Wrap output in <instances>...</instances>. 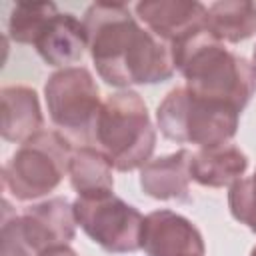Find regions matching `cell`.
Returning a JSON list of instances; mask_svg holds the SVG:
<instances>
[{
	"instance_id": "cell-18",
	"label": "cell",
	"mask_w": 256,
	"mask_h": 256,
	"mask_svg": "<svg viewBox=\"0 0 256 256\" xmlns=\"http://www.w3.org/2000/svg\"><path fill=\"white\" fill-rule=\"evenodd\" d=\"M38 256H78L68 244H64V246H54V248H48V250H44V252H40Z\"/></svg>"
},
{
	"instance_id": "cell-9",
	"label": "cell",
	"mask_w": 256,
	"mask_h": 256,
	"mask_svg": "<svg viewBox=\"0 0 256 256\" xmlns=\"http://www.w3.org/2000/svg\"><path fill=\"white\" fill-rule=\"evenodd\" d=\"M76 226L72 202L60 196L32 204L18 216V230L36 256L48 248L70 244Z\"/></svg>"
},
{
	"instance_id": "cell-11",
	"label": "cell",
	"mask_w": 256,
	"mask_h": 256,
	"mask_svg": "<svg viewBox=\"0 0 256 256\" xmlns=\"http://www.w3.org/2000/svg\"><path fill=\"white\" fill-rule=\"evenodd\" d=\"M38 56L56 68L78 64L88 50V32L82 20L68 12H56L32 44Z\"/></svg>"
},
{
	"instance_id": "cell-7",
	"label": "cell",
	"mask_w": 256,
	"mask_h": 256,
	"mask_svg": "<svg viewBox=\"0 0 256 256\" xmlns=\"http://www.w3.org/2000/svg\"><path fill=\"white\" fill-rule=\"evenodd\" d=\"M76 224L110 254H130L142 248L144 216L112 190L80 194L74 202Z\"/></svg>"
},
{
	"instance_id": "cell-17",
	"label": "cell",
	"mask_w": 256,
	"mask_h": 256,
	"mask_svg": "<svg viewBox=\"0 0 256 256\" xmlns=\"http://www.w3.org/2000/svg\"><path fill=\"white\" fill-rule=\"evenodd\" d=\"M56 12L60 10L54 2H16L8 16V38L18 44H34Z\"/></svg>"
},
{
	"instance_id": "cell-8",
	"label": "cell",
	"mask_w": 256,
	"mask_h": 256,
	"mask_svg": "<svg viewBox=\"0 0 256 256\" xmlns=\"http://www.w3.org/2000/svg\"><path fill=\"white\" fill-rule=\"evenodd\" d=\"M136 18L170 48L206 30L208 6L196 0H144L134 4Z\"/></svg>"
},
{
	"instance_id": "cell-6",
	"label": "cell",
	"mask_w": 256,
	"mask_h": 256,
	"mask_svg": "<svg viewBox=\"0 0 256 256\" xmlns=\"http://www.w3.org/2000/svg\"><path fill=\"white\" fill-rule=\"evenodd\" d=\"M44 100L52 124L70 142H92V128L102 106L100 88L84 66L60 68L44 84Z\"/></svg>"
},
{
	"instance_id": "cell-3",
	"label": "cell",
	"mask_w": 256,
	"mask_h": 256,
	"mask_svg": "<svg viewBox=\"0 0 256 256\" xmlns=\"http://www.w3.org/2000/svg\"><path fill=\"white\" fill-rule=\"evenodd\" d=\"M92 144L118 172L140 170L152 160L156 128L138 92L120 90L102 100L92 128Z\"/></svg>"
},
{
	"instance_id": "cell-19",
	"label": "cell",
	"mask_w": 256,
	"mask_h": 256,
	"mask_svg": "<svg viewBox=\"0 0 256 256\" xmlns=\"http://www.w3.org/2000/svg\"><path fill=\"white\" fill-rule=\"evenodd\" d=\"M252 68L256 72V46H254V52H252Z\"/></svg>"
},
{
	"instance_id": "cell-2",
	"label": "cell",
	"mask_w": 256,
	"mask_h": 256,
	"mask_svg": "<svg viewBox=\"0 0 256 256\" xmlns=\"http://www.w3.org/2000/svg\"><path fill=\"white\" fill-rule=\"evenodd\" d=\"M176 70L184 76L192 92L226 102L238 112L246 108L256 92V72L252 62L218 42L202 30L172 48Z\"/></svg>"
},
{
	"instance_id": "cell-15",
	"label": "cell",
	"mask_w": 256,
	"mask_h": 256,
	"mask_svg": "<svg viewBox=\"0 0 256 256\" xmlns=\"http://www.w3.org/2000/svg\"><path fill=\"white\" fill-rule=\"evenodd\" d=\"M206 30L222 44H238L256 34V4L248 0H220L208 6Z\"/></svg>"
},
{
	"instance_id": "cell-16",
	"label": "cell",
	"mask_w": 256,
	"mask_h": 256,
	"mask_svg": "<svg viewBox=\"0 0 256 256\" xmlns=\"http://www.w3.org/2000/svg\"><path fill=\"white\" fill-rule=\"evenodd\" d=\"M112 170L114 168L108 162V158L94 146L74 148L68 162V178L78 196L114 190Z\"/></svg>"
},
{
	"instance_id": "cell-13",
	"label": "cell",
	"mask_w": 256,
	"mask_h": 256,
	"mask_svg": "<svg viewBox=\"0 0 256 256\" xmlns=\"http://www.w3.org/2000/svg\"><path fill=\"white\" fill-rule=\"evenodd\" d=\"M0 132L6 142L24 144L44 130V116L34 88L4 86L0 90Z\"/></svg>"
},
{
	"instance_id": "cell-14",
	"label": "cell",
	"mask_w": 256,
	"mask_h": 256,
	"mask_svg": "<svg viewBox=\"0 0 256 256\" xmlns=\"http://www.w3.org/2000/svg\"><path fill=\"white\" fill-rule=\"evenodd\" d=\"M248 170V156L234 144L198 148L190 156V178L206 188H230Z\"/></svg>"
},
{
	"instance_id": "cell-12",
	"label": "cell",
	"mask_w": 256,
	"mask_h": 256,
	"mask_svg": "<svg viewBox=\"0 0 256 256\" xmlns=\"http://www.w3.org/2000/svg\"><path fill=\"white\" fill-rule=\"evenodd\" d=\"M190 156L192 152L182 148L146 162L140 168L142 192L162 202L190 200Z\"/></svg>"
},
{
	"instance_id": "cell-20",
	"label": "cell",
	"mask_w": 256,
	"mask_h": 256,
	"mask_svg": "<svg viewBox=\"0 0 256 256\" xmlns=\"http://www.w3.org/2000/svg\"><path fill=\"white\" fill-rule=\"evenodd\" d=\"M250 256H256V246L252 248V252H250Z\"/></svg>"
},
{
	"instance_id": "cell-5",
	"label": "cell",
	"mask_w": 256,
	"mask_h": 256,
	"mask_svg": "<svg viewBox=\"0 0 256 256\" xmlns=\"http://www.w3.org/2000/svg\"><path fill=\"white\" fill-rule=\"evenodd\" d=\"M74 148L58 130H42L10 156L2 168V184L20 202L38 200L58 188Z\"/></svg>"
},
{
	"instance_id": "cell-1",
	"label": "cell",
	"mask_w": 256,
	"mask_h": 256,
	"mask_svg": "<svg viewBox=\"0 0 256 256\" xmlns=\"http://www.w3.org/2000/svg\"><path fill=\"white\" fill-rule=\"evenodd\" d=\"M98 76L122 90L174 76L172 48L154 36L122 2H94L82 18Z\"/></svg>"
},
{
	"instance_id": "cell-4",
	"label": "cell",
	"mask_w": 256,
	"mask_h": 256,
	"mask_svg": "<svg viewBox=\"0 0 256 256\" xmlns=\"http://www.w3.org/2000/svg\"><path fill=\"white\" fill-rule=\"evenodd\" d=\"M238 122L240 112L234 106L200 96L186 86L172 88L156 108V124L166 140L198 148L230 144Z\"/></svg>"
},
{
	"instance_id": "cell-10",
	"label": "cell",
	"mask_w": 256,
	"mask_h": 256,
	"mask_svg": "<svg viewBox=\"0 0 256 256\" xmlns=\"http://www.w3.org/2000/svg\"><path fill=\"white\" fill-rule=\"evenodd\" d=\"M142 250L148 256H204L200 230L174 210H154L144 216Z\"/></svg>"
}]
</instances>
